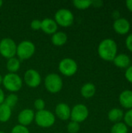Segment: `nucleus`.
<instances>
[{
    "instance_id": "1",
    "label": "nucleus",
    "mask_w": 132,
    "mask_h": 133,
    "mask_svg": "<svg viewBox=\"0 0 132 133\" xmlns=\"http://www.w3.org/2000/svg\"><path fill=\"white\" fill-rule=\"evenodd\" d=\"M117 45L112 39H104L98 46L99 56L105 61H113L117 56Z\"/></svg>"
},
{
    "instance_id": "2",
    "label": "nucleus",
    "mask_w": 132,
    "mask_h": 133,
    "mask_svg": "<svg viewBox=\"0 0 132 133\" xmlns=\"http://www.w3.org/2000/svg\"><path fill=\"white\" fill-rule=\"evenodd\" d=\"M4 87L10 92L19 91L23 85L21 78L16 73H8L2 79Z\"/></svg>"
},
{
    "instance_id": "3",
    "label": "nucleus",
    "mask_w": 132,
    "mask_h": 133,
    "mask_svg": "<svg viewBox=\"0 0 132 133\" xmlns=\"http://www.w3.org/2000/svg\"><path fill=\"white\" fill-rule=\"evenodd\" d=\"M37 125L42 128H49L55 122V117L51 111L47 110H42L37 111L34 116Z\"/></svg>"
},
{
    "instance_id": "4",
    "label": "nucleus",
    "mask_w": 132,
    "mask_h": 133,
    "mask_svg": "<svg viewBox=\"0 0 132 133\" xmlns=\"http://www.w3.org/2000/svg\"><path fill=\"white\" fill-rule=\"evenodd\" d=\"M44 85L47 91L51 94L58 93L63 86L61 78L56 73L48 74L44 80Z\"/></svg>"
},
{
    "instance_id": "5",
    "label": "nucleus",
    "mask_w": 132,
    "mask_h": 133,
    "mask_svg": "<svg viewBox=\"0 0 132 133\" xmlns=\"http://www.w3.org/2000/svg\"><path fill=\"white\" fill-rule=\"evenodd\" d=\"M54 21L58 25H60L61 26L68 27L72 25L74 22V16L70 10L66 9H61L55 13Z\"/></svg>"
},
{
    "instance_id": "6",
    "label": "nucleus",
    "mask_w": 132,
    "mask_h": 133,
    "mask_svg": "<svg viewBox=\"0 0 132 133\" xmlns=\"http://www.w3.org/2000/svg\"><path fill=\"white\" fill-rule=\"evenodd\" d=\"M16 44L13 40L9 37L3 38L0 41V54L5 58H11L16 54Z\"/></svg>"
},
{
    "instance_id": "7",
    "label": "nucleus",
    "mask_w": 132,
    "mask_h": 133,
    "mask_svg": "<svg viewBox=\"0 0 132 133\" xmlns=\"http://www.w3.org/2000/svg\"><path fill=\"white\" fill-rule=\"evenodd\" d=\"M35 52L34 44L29 41H22L16 48V55L21 60L31 58Z\"/></svg>"
},
{
    "instance_id": "8",
    "label": "nucleus",
    "mask_w": 132,
    "mask_h": 133,
    "mask_svg": "<svg viewBox=\"0 0 132 133\" xmlns=\"http://www.w3.org/2000/svg\"><path fill=\"white\" fill-rule=\"evenodd\" d=\"M59 70L65 76H72L78 70V65L75 60L72 58H64L59 63Z\"/></svg>"
},
{
    "instance_id": "9",
    "label": "nucleus",
    "mask_w": 132,
    "mask_h": 133,
    "mask_svg": "<svg viewBox=\"0 0 132 133\" xmlns=\"http://www.w3.org/2000/svg\"><path fill=\"white\" fill-rule=\"evenodd\" d=\"M89 116V110L87 107L82 104H76L71 110L70 118L72 121L75 122L77 123L84 122Z\"/></svg>"
},
{
    "instance_id": "10",
    "label": "nucleus",
    "mask_w": 132,
    "mask_h": 133,
    "mask_svg": "<svg viewBox=\"0 0 132 133\" xmlns=\"http://www.w3.org/2000/svg\"><path fill=\"white\" fill-rule=\"evenodd\" d=\"M24 81L28 87L35 88L40 84L41 77L37 71L34 69H29L25 72Z\"/></svg>"
},
{
    "instance_id": "11",
    "label": "nucleus",
    "mask_w": 132,
    "mask_h": 133,
    "mask_svg": "<svg viewBox=\"0 0 132 133\" xmlns=\"http://www.w3.org/2000/svg\"><path fill=\"white\" fill-rule=\"evenodd\" d=\"M114 30L116 33L124 35L128 33L131 28L130 23L128 20L125 18H119L116 20H114L113 24Z\"/></svg>"
},
{
    "instance_id": "12",
    "label": "nucleus",
    "mask_w": 132,
    "mask_h": 133,
    "mask_svg": "<svg viewBox=\"0 0 132 133\" xmlns=\"http://www.w3.org/2000/svg\"><path fill=\"white\" fill-rule=\"evenodd\" d=\"M35 114L33 110L31 109H24L21 111V112L18 115V122L19 123L26 127L27 125H30L34 119Z\"/></svg>"
},
{
    "instance_id": "13",
    "label": "nucleus",
    "mask_w": 132,
    "mask_h": 133,
    "mask_svg": "<svg viewBox=\"0 0 132 133\" xmlns=\"http://www.w3.org/2000/svg\"><path fill=\"white\" fill-rule=\"evenodd\" d=\"M55 114L61 120L66 121L70 118L71 109L67 104L60 103L55 108Z\"/></svg>"
},
{
    "instance_id": "14",
    "label": "nucleus",
    "mask_w": 132,
    "mask_h": 133,
    "mask_svg": "<svg viewBox=\"0 0 132 133\" xmlns=\"http://www.w3.org/2000/svg\"><path fill=\"white\" fill-rule=\"evenodd\" d=\"M41 30L47 34H54L57 32L58 24L50 18H46L41 21Z\"/></svg>"
},
{
    "instance_id": "15",
    "label": "nucleus",
    "mask_w": 132,
    "mask_h": 133,
    "mask_svg": "<svg viewBox=\"0 0 132 133\" xmlns=\"http://www.w3.org/2000/svg\"><path fill=\"white\" fill-rule=\"evenodd\" d=\"M119 102L122 107L127 109L132 108V91L127 90L123 91L119 96Z\"/></svg>"
},
{
    "instance_id": "16",
    "label": "nucleus",
    "mask_w": 132,
    "mask_h": 133,
    "mask_svg": "<svg viewBox=\"0 0 132 133\" xmlns=\"http://www.w3.org/2000/svg\"><path fill=\"white\" fill-rule=\"evenodd\" d=\"M113 62L117 67L124 69L129 67L131 63V58L126 54H120L114 58Z\"/></svg>"
},
{
    "instance_id": "17",
    "label": "nucleus",
    "mask_w": 132,
    "mask_h": 133,
    "mask_svg": "<svg viewBox=\"0 0 132 133\" xmlns=\"http://www.w3.org/2000/svg\"><path fill=\"white\" fill-rule=\"evenodd\" d=\"M96 93V87L91 83L84 84L81 88V94L85 98H90L94 96Z\"/></svg>"
},
{
    "instance_id": "18",
    "label": "nucleus",
    "mask_w": 132,
    "mask_h": 133,
    "mask_svg": "<svg viewBox=\"0 0 132 133\" xmlns=\"http://www.w3.org/2000/svg\"><path fill=\"white\" fill-rule=\"evenodd\" d=\"M68 37L63 32H56L51 37V41L55 46H62L67 41Z\"/></svg>"
},
{
    "instance_id": "19",
    "label": "nucleus",
    "mask_w": 132,
    "mask_h": 133,
    "mask_svg": "<svg viewBox=\"0 0 132 133\" xmlns=\"http://www.w3.org/2000/svg\"><path fill=\"white\" fill-rule=\"evenodd\" d=\"M124 118L123 111L120 108H113L108 113V118L112 122H120L121 120Z\"/></svg>"
},
{
    "instance_id": "20",
    "label": "nucleus",
    "mask_w": 132,
    "mask_h": 133,
    "mask_svg": "<svg viewBox=\"0 0 132 133\" xmlns=\"http://www.w3.org/2000/svg\"><path fill=\"white\" fill-rule=\"evenodd\" d=\"M12 115V109L2 103L0 104V122H6L9 120Z\"/></svg>"
},
{
    "instance_id": "21",
    "label": "nucleus",
    "mask_w": 132,
    "mask_h": 133,
    "mask_svg": "<svg viewBox=\"0 0 132 133\" xmlns=\"http://www.w3.org/2000/svg\"><path fill=\"white\" fill-rule=\"evenodd\" d=\"M7 69L10 72V73H15L17 72L20 67V62L18 58L13 57L9 59H8L7 64H6Z\"/></svg>"
},
{
    "instance_id": "22",
    "label": "nucleus",
    "mask_w": 132,
    "mask_h": 133,
    "mask_svg": "<svg viewBox=\"0 0 132 133\" xmlns=\"http://www.w3.org/2000/svg\"><path fill=\"white\" fill-rule=\"evenodd\" d=\"M128 126L123 122L115 123L111 128V133H128Z\"/></svg>"
},
{
    "instance_id": "23",
    "label": "nucleus",
    "mask_w": 132,
    "mask_h": 133,
    "mask_svg": "<svg viewBox=\"0 0 132 133\" xmlns=\"http://www.w3.org/2000/svg\"><path fill=\"white\" fill-rule=\"evenodd\" d=\"M72 3L79 9H86L92 5L91 0H74Z\"/></svg>"
},
{
    "instance_id": "24",
    "label": "nucleus",
    "mask_w": 132,
    "mask_h": 133,
    "mask_svg": "<svg viewBox=\"0 0 132 133\" xmlns=\"http://www.w3.org/2000/svg\"><path fill=\"white\" fill-rule=\"evenodd\" d=\"M17 101H18V97L16 94H9L6 98H5V101L3 103L12 109V108L16 106Z\"/></svg>"
},
{
    "instance_id": "25",
    "label": "nucleus",
    "mask_w": 132,
    "mask_h": 133,
    "mask_svg": "<svg viewBox=\"0 0 132 133\" xmlns=\"http://www.w3.org/2000/svg\"><path fill=\"white\" fill-rule=\"evenodd\" d=\"M67 129L69 133H77L80 129V126L79 123L72 121L71 122L68 123L67 126Z\"/></svg>"
},
{
    "instance_id": "26",
    "label": "nucleus",
    "mask_w": 132,
    "mask_h": 133,
    "mask_svg": "<svg viewBox=\"0 0 132 133\" xmlns=\"http://www.w3.org/2000/svg\"><path fill=\"white\" fill-rule=\"evenodd\" d=\"M124 124L127 126L131 127L132 128V108L129 109L125 115H124Z\"/></svg>"
},
{
    "instance_id": "27",
    "label": "nucleus",
    "mask_w": 132,
    "mask_h": 133,
    "mask_svg": "<svg viewBox=\"0 0 132 133\" xmlns=\"http://www.w3.org/2000/svg\"><path fill=\"white\" fill-rule=\"evenodd\" d=\"M11 133H30V132L26 127L23 126L21 125H18L12 128Z\"/></svg>"
},
{
    "instance_id": "28",
    "label": "nucleus",
    "mask_w": 132,
    "mask_h": 133,
    "mask_svg": "<svg viewBox=\"0 0 132 133\" xmlns=\"http://www.w3.org/2000/svg\"><path fill=\"white\" fill-rule=\"evenodd\" d=\"M34 107L37 110V111H42V110H44V107H45V102L39 98V99H37L34 102Z\"/></svg>"
},
{
    "instance_id": "29",
    "label": "nucleus",
    "mask_w": 132,
    "mask_h": 133,
    "mask_svg": "<svg viewBox=\"0 0 132 133\" xmlns=\"http://www.w3.org/2000/svg\"><path fill=\"white\" fill-rule=\"evenodd\" d=\"M30 27L34 30L41 29V21L39 19H33L30 23Z\"/></svg>"
},
{
    "instance_id": "30",
    "label": "nucleus",
    "mask_w": 132,
    "mask_h": 133,
    "mask_svg": "<svg viewBox=\"0 0 132 133\" xmlns=\"http://www.w3.org/2000/svg\"><path fill=\"white\" fill-rule=\"evenodd\" d=\"M124 76H125L126 79H127L129 83H132V65L129 66V67L126 69Z\"/></svg>"
},
{
    "instance_id": "31",
    "label": "nucleus",
    "mask_w": 132,
    "mask_h": 133,
    "mask_svg": "<svg viewBox=\"0 0 132 133\" xmlns=\"http://www.w3.org/2000/svg\"><path fill=\"white\" fill-rule=\"evenodd\" d=\"M125 44H126L127 48H128L131 52H132V34H131L130 35H128V37L126 38Z\"/></svg>"
},
{
    "instance_id": "32",
    "label": "nucleus",
    "mask_w": 132,
    "mask_h": 133,
    "mask_svg": "<svg viewBox=\"0 0 132 133\" xmlns=\"http://www.w3.org/2000/svg\"><path fill=\"white\" fill-rule=\"evenodd\" d=\"M92 5H94L95 7H101L103 5V2L100 0H96V1H92Z\"/></svg>"
},
{
    "instance_id": "33",
    "label": "nucleus",
    "mask_w": 132,
    "mask_h": 133,
    "mask_svg": "<svg viewBox=\"0 0 132 133\" xmlns=\"http://www.w3.org/2000/svg\"><path fill=\"white\" fill-rule=\"evenodd\" d=\"M125 3H126V6H127L128 9L132 12V0H128V1H126Z\"/></svg>"
},
{
    "instance_id": "34",
    "label": "nucleus",
    "mask_w": 132,
    "mask_h": 133,
    "mask_svg": "<svg viewBox=\"0 0 132 133\" xmlns=\"http://www.w3.org/2000/svg\"><path fill=\"white\" fill-rule=\"evenodd\" d=\"M4 101H5V94L2 90L0 88V104H2L4 102Z\"/></svg>"
},
{
    "instance_id": "35",
    "label": "nucleus",
    "mask_w": 132,
    "mask_h": 133,
    "mask_svg": "<svg viewBox=\"0 0 132 133\" xmlns=\"http://www.w3.org/2000/svg\"><path fill=\"white\" fill-rule=\"evenodd\" d=\"M113 17L115 19V20L117 19H119L120 18V13H119V12L118 11H114L113 12Z\"/></svg>"
},
{
    "instance_id": "36",
    "label": "nucleus",
    "mask_w": 132,
    "mask_h": 133,
    "mask_svg": "<svg viewBox=\"0 0 132 133\" xmlns=\"http://www.w3.org/2000/svg\"><path fill=\"white\" fill-rule=\"evenodd\" d=\"M2 83V76L0 75V84Z\"/></svg>"
},
{
    "instance_id": "37",
    "label": "nucleus",
    "mask_w": 132,
    "mask_h": 133,
    "mask_svg": "<svg viewBox=\"0 0 132 133\" xmlns=\"http://www.w3.org/2000/svg\"><path fill=\"white\" fill-rule=\"evenodd\" d=\"M2 3H3V2H2V0H0V8L2 7Z\"/></svg>"
},
{
    "instance_id": "38",
    "label": "nucleus",
    "mask_w": 132,
    "mask_h": 133,
    "mask_svg": "<svg viewBox=\"0 0 132 133\" xmlns=\"http://www.w3.org/2000/svg\"><path fill=\"white\" fill-rule=\"evenodd\" d=\"M0 133H5V132H1V131H0Z\"/></svg>"
}]
</instances>
